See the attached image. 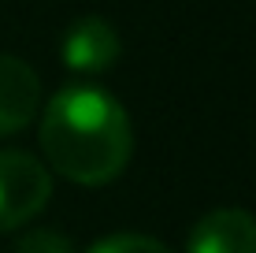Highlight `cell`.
<instances>
[{"instance_id":"3","label":"cell","mask_w":256,"mask_h":253,"mask_svg":"<svg viewBox=\"0 0 256 253\" xmlns=\"http://www.w3.org/2000/svg\"><path fill=\"white\" fill-rule=\"evenodd\" d=\"M119 52H122V41L116 26L100 15L74 19L60 38V60L74 75H104L108 67H116Z\"/></svg>"},{"instance_id":"5","label":"cell","mask_w":256,"mask_h":253,"mask_svg":"<svg viewBox=\"0 0 256 253\" xmlns=\"http://www.w3.org/2000/svg\"><path fill=\"white\" fill-rule=\"evenodd\" d=\"M186 253H256V216L245 208H216L193 223Z\"/></svg>"},{"instance_id":"7","label":"cell","mask_w":256,"mask_h":253,"mask_svg":"<svg viewBox=\"0 0 256 253\" xmlns=\"http://www.w3.org/2000/svg\"><path fill=\"white\" fill-rule=\"evenodd\" d=\"M15 253H74L70 238H64L56 227H34L19 238Z\"/></svg>"},{"instance_id":"6","label":"cell","mask_w":256,"mask_h":253,"mask_svg":"<svg viewBox=\"0 0 256 253\" xmlns=\"http://www.w3.org/2000/svg\"><path fill=\"white\" fill-rule=\"evenodd\" d=\"M86 253H174V249H167L160 238H148V234H108Z\"/></svg>"},{"instance_id":"2","label":"cell","mask_w":256,"mask_h":253,"mask_svg":"<svg viewBox=\"0 0 256 253\" xmlns=\"http://www.w3.org/2000/svg\"><path fill=\"white\" fill-rule=\"evenodd\" d=\"M52 197L48 168L30 153L0 149V234L19 231Z\"/></svg>"},{"instance_id":"4","label":"cell","mask_w":256,"mask_h":253,"mask_svg":"<svg viewBox=\"0 0 256 253\" xmlns=\"http://www.w3.org/2000/svg\"><path fill=\"white\" fill-rule=\"evenodd\" d=\"M41 112V78L26 60L0 52V138L19 134Z\"/></svg>"},{"instance_id":"1","label":"cell","mask_w":256,"mask_h":253,"mask_svg":"<svg viewBox=\"0 0 256 253\" xmlns=\"http://www.w3.org/2000/svg\"><path fill=\"white\" fill-rule=\"evenodd\" d=\"M41 149L52 171L78 186L119 179L134 153V127L108 90L74 82L56 90L41 112Z\"/></svg>"}]
</instances>
